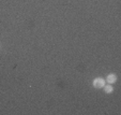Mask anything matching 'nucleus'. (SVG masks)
Masks as SVG:
<instances>
[{
  "label": "nucleus",
  "instance_id": "1",
  "mask_svg": "<svg viewBox=\"0 0 121 115\" xmlns=\"http://www.w3.org/2000/svg\"><path fill=\"white\" fill-rule=\"evenodd\" d=\"M105 85V80L102 78H96L93 81V86L95 88H103Z\"/></svg>",
  "mask_w": 121,
  "mask_h": 115
},
{
  "label": "nucleus",
  "instance_id": "2",
  "mask_svg": "<svg viewBox=\"0 0 121 115\" xmlns=\"http://www.w3.org/2000/svg\"><path fill=\"white\" fill-rule=\"evenodd\" d=\"M106 81H107L109 84H114L115 82L117 81V75L115 73H110L107 75V78H106Z\"/></svg>",
  "mask_w": 121,
  "mask_h": 115
},
{
  "label": "nucleus",
  "instance_id": "3",
  "mask_svg": "<svg viewBox=\"0 0 121 115\" xmlns=\"http://www.w3.org/2000/svg\"><path fill=\"white\" fill-rule=\"evenodd\" d=\"M104 92H105L106 94H110V92H114V87L112 86V84H109V85H104Z\"/></svg>",
  "mask_w": 121,
  "mask_h": 115
}]
</instances>
